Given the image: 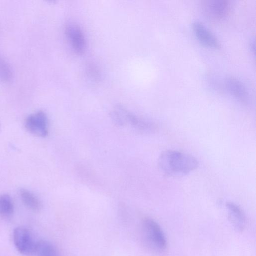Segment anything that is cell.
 Here are the masks:
<instances>
[{
  "instance_id": "1",
  "label": "cell",
  "mask_w": 256,
  "mask_h": 256,
  "mask_svg": "<svg viewBox=\"0 0 256 256\" xmlns=\"http://www.w3.org/2000/svg\"><path fill=\"white\" fill-rule=\"evenodd\" d=\"M198 165V161L194 156L174 150L163 151L158 160L160 172L170 177H180L187 175L195 170Z\"/></svg>"
},
{
  "instance_id": "3",
  "label": "cell",
  "mask_w": 256,
  "mask_h": 256,
  "mask_svg": "<svg viewBox=\"0 0 256 256\" xmlns=\"http://www.w3.org/2000/svg\"><path fill=\"white\" fill-rule=\"evenodd\" d=\"M200 6L205 17L212 22H218L226 18L232 9L231 3L227 0H203Z\"/></svg>"
},
{
  "instance_id": "8",
  "label": "cell",
  "mask_w": 256,
  "mask_h": 256,
  "mask_svg": "<svg viewBox=\"0 0 256 256\" xmlns=\"http://www.w3.org/2000/svg\"><path fill=\"white\" fill-rule=\"evenodd\" d=\"M192 28L196 36L204 45L213 48H220V44L218 40L202 22H194Z\"/></svg>"
},
{
  "instance_id": "4",
  "label": "cell",
  "mask_w": 256,
  "mask_h": 256,
  "mask_svg": "<svg viewBox=\"0 0 256 256\" xmlns=\"http://www.w3.org/2000/svg\"><path fill=\"white\" fill-rule=\"evenodd\" d=\"M142 228L144 236L152 248L158 251H162L166 248V236L156 221L146 218L142 221Z\"/></svg>"
},
{
  "instance_id": "14",
  "label": "cell",
  "mask_w": 256,
  "mask_h": 256,
  "mask_svg": "<svg viewBox=\"0 0 256 256\" xmlns=\"http://www.w3.org/2000/svg\"><path fill=\"white\" fill-rule=\"evenodd\" d=\"M13 77L12 68L8 62L0 56V81L2 82H10Z\"/></svg>"
},
{
  "instance_id": "6",
  "label": "cell",
  "mask_w": 256,
  "mask_h": 256,
  "mask_svg": "<svg viewBox=\"0 0 256 256\" xmlns=\"http://www.w3.org/2000/svg\"><path fill=\"white\" fill-rule=\"evenodd\" d=\"M25 126L31 134L40 137L48 134V120L46 114L39 110L28 116L25 121Z\"/></svg>"
},
{
  "instance_id": "12",
  "label": "cell",
  "mask_w": 256,
  "mask_h": 256,
  "mask_svg": "<svg viewBox=\"0 0 256 256\" xmlns=\"http://www.w3.org/2000/svg\"><path fill=\"white\" fill-rule=\"evenodd\" d=\"M35 254L37 256H58L56 247L51 242L45 240L37 242Z\"/></svg>"
},
{
  "instance_id": "13",
  "label": "cell",
  "mask_w": 256,
  "mask_h": 256,
  "mask_svg": "<svg viewBox=\"0 0 256 256\" xmlns=\"http://www.w3.org/2000/svg\"><path fill=\"white\" fill-rule=\"evenodd\" d=\"M14 210L11 197L7 194L0 195V215L8 218L11 216Z\"/></svg>"
},
{
  "instance_id": "10",
  "label": "cell",
  "mask_w": 256,
  "mask_h": 256,
  "mask_svg": "<svg viewBox=\"0 0 256 256\" xmlns=\"http://www.w3.org/2000/svg\"><path fill=\"white\" fill-rule=\"evenodd\" d=\"M226 207L231 223L238 230L242 231L244 228L246 220L244 211L232 202H226Z\"/></svg>"
},
{
  "instance_id": "7",
  "label": "cell",
  "mask_w": 256,
  "mask_h": 256,
  "mask_svg": "<svg viewBox=\"0 0 256 256\" xmlns=\"http://www.w3.org/2000/svg\"><path fill=\"white\" fill-rule=\"evenodd\" d=\"M65 33L74 52L83 54L86 49V40L81 28L77 24L70 23L66 26Z\"/></svg>"
},
{
  "instance_id": "9",
  "label": "cell",
  "mask_w": 256,
  "mask_h": 256,
  "mask_svg": "<svg viewBox=\"0 0 256 256\" xmlns=\"http://www.w3.org/2000/svg\"><path fill=\"white\" fill-rule=\"evenodd\" d=\"M225 86L228 92L238 100L244 104L248 102V92L238 80L233 77L228 78L225 80Z\"/></svg>"
},
{
  "instance_id": "5",
  "label": "cell",
  "mask_w": 256,
  "mask_h": 256,
  "mask_svg": "<svg viewBox=\"0 0 256 256\" xmlns=\"http://www.w3.org/2000/svg\"><path fill=\"white\" fill-rule=\"evenodd\" d=\"M13 239L16 248L22 254L26 256L35 254L37 242L28 230L22 226L15 228Z\"/></svg>"
},
{
  "instance_id": "11",
  "label": "cell",
  "mask_w": 256,
  "mask_h": 256,
  "mask_svg": "<svg viewBox=\"0 0 256 256\" xmlns=\"http://www.w3.org/2000/svg\"><path fill=\"white\" fill-rule=\"evenodd\" d=\"M20 196L22 202L28 209L34 212L40 209L42 204L40 200L31 192L26 189H21Z\"/></svg>"
},
{
  "instance_id": "2",
  "label": "cell",
  "mask_w": 256,
  "mask_h": 256,
  "mask_svg": "<svg viewBox=\"0 0 256 256\" xmlns=\"http://www.w3.org/2000/svg\"><path fill=\"white\" fill-rule=\"evenodd\" d=\"M110 116L114 122L119 126L130 124L135 128L142 131L150 130L154 128L152 124L137 116L120 105L114 107Z\"/></svg>"
}]
</instances>
